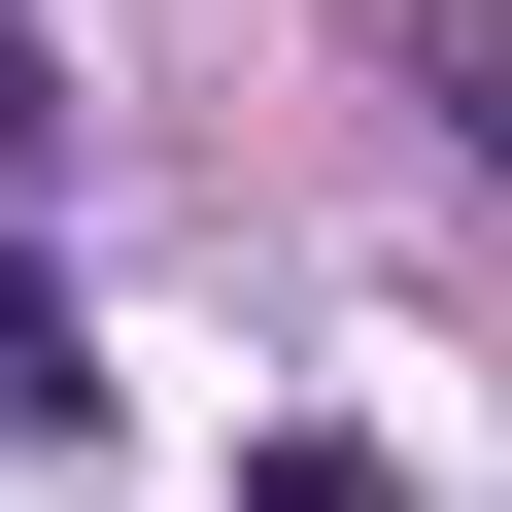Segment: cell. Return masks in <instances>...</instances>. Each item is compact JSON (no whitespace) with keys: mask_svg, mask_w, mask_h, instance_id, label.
<instances>
[{"mask_svg":"<svg viewBox=\"0 0 512 512\" xmlns=\"http://www.w3.org/2000/svg\"><path fill=\"white\" fill-rule=\"evenodd\" d=\"M0 410H69V308H35V274H0Z\"/></svg>","mask_w":512,"mask_h":512,"instance_id":"obj_1","label":"cell"}]
</instances>
